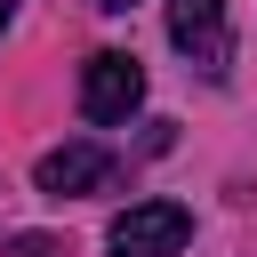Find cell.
Listing matches in <instances>:
<instances>
[{"label":"cell","instance_id":"6","mask_svg":"<svg viewBox=\"0 0 257 257\" xmlns=\"http://www.w3.org/2000/svg\"><path fill=\"white\" fill-rule=\"evenodd\" d=\"M104 8H137V0H104Z\"/></svg>","mask_w":257,"mask_h":257},{"label":"cell","instance_id":"3","mask_svg":"<svg viewBox=\"0 0 257 257\" xmlns=\"http://www.w3.org/2000/svg\"><path fill=\"white\" fill-rule=\"evenodd\" d=\"M169 40L217 80L233 64V32H225V0H169Z\"/></svg>","mask_w":257,"mask_h":257},{"label":"cell","instance_id":"2","mask_svg":"<svg viewBox=\"0 0 257 257\" xmlns=\"http://www.w3.org/2000/svg\"><path fill=\"white\" fill-rule=\"evenodd\" d=\"M193 241V217L177 201H128L112 217V257H177Z\"/></svg>","mask_w":257,"mask_h":257},{"label":"cell","instance_id":"5","mask_svg":"<svg viewBox=\"0 0 257 257\" xmlns=\"http://www.w3.org/2000/svg\"><path fill=\"white\" fill-rule=\"evenodd\" d=\"M8 16H16V0H0V32H8Z\"/></svg>","mask_w":257,"mask_h":257},{"label":"cell","instance_id":"1","mask_svg":"<svg viewBox=\"0 0 257 257\" xmlns=\"http://www.w3.org/2000/svg\"><path fill=\"white\" fill-rule=\"evenodd\" d=\"M137 104H145V64L120 56V48H96L80 64V112L88 120H128Z\"/></svg>","mask_w":257,"mask_h":257},{"label":"cell","instance_id":"4","mask_svg":"<svg viewBox=\"0 0 257 257\" xmlns=\"http://www.w3.org/2000/svg\"><path fill=\"white\" fill-rule=\"evenodd\" d=\"M112 177H120V161H112L104 145H56V153H40V169H32V185L56 193V201H72V193H104Z\"/></svg>","mask_w":257,"mask_h":257}]
</instances>
